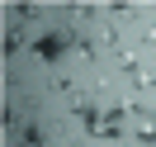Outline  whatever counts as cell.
<instances>
[{
  "instance_id": "cell-1",
  "label": "cell",
  "mask_w": 156,
  "mask_h": 147,
  "mask_svg": "<svg viewBox=\"0 0 156 147\" xmlns=\"http://www.w3.org/2000/svg\"><path fill=\"white\" fill-rule=\"evenodd\" d=\"M99 138H104V142H118V138H123V109H104V119H99Z\"/></svg>"
},
{
  "instance_id": "cell-4",
  "label": "cell",
  "mask_w": 156,
  "mask_h": 147,
  "mask_svg": "<svg viewBox=\"0 0 156 147\" xmlns=\"http://www.w3.org/2000/svg\"><path fill=\"white\" fill-rule=\"evenodd\" d=\"M133 138L142 147H156V119H137V128H133Z\"/></svg>"
},
{
  "instance_id": "cell-2",
  "label": "cell",
  "mask_w": 156,
  "mask_h": 147,
  "mask_svg": "<svg viewBox=\"0 0 156 147\" xmlns=\"http://www.w3.org/2000/svg\"><path fill=\"white\" fill-rule=\"evenodd\" d=\"M33 48H38V57L57 62V57H62V48H66V38H62V33H38V38H33Z\"/></svg>"
},
{
  "instance_id": "cell-3",
  "label": "cell",
  "mask_w": 156,
  "mask_h": 147,
  "mask_svg": "<svg viewBox=\"0 0 156 147\" xmlns=\"http://www.w3.org/2000/svg\"><path fill=\"white\" fill-rule=\"evenodd\" d=\"M76 119H80V128H85V133H99V119H104V114H99L95 105H76Z\"/></svg>"
},
{
  "instance_id": "cell-5",
  "label": "cell",
  "mask_w": 156,
  "mask_h": 147,
  "mask_svg": "<svg viewBox=\"0 0 156 147\" xmlns=\"http://www.w3.org/2000/svg\"><path fill=\"white\" fill-rule=\"evenodd\" d=\"M19 48H24V33H19V29H5V57L19 52Z\"/></svg>"
}]
</instances>
